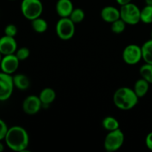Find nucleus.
I'll return each instance as SVG.
<instances>
[{
    "instance_id": "f257e3e1",
    "label": "nucleus",
    "mask_w": 152,
    "mask_h": 152,
    "mask_svg": "<svg viewBox=\"0 0 152 152\" xmlns=\"http://www.w3.org/2000/svg\"><path fill=\"white\" fill-rule=\"evenodd\" d=\"M4 140L7 146L11 150L23 152L29 145V135L23 127L15 126L9 128Z\"/></svg>"
},
{
    "instance_id": "f03ea898",
    "label": "nucleus",
    "mask_w": 152,
    "mask_h": 152,
    "mask_svg": "<svg viewBox=\"0 0 152 152\" xmlns=\"http://www.w3.org/2000/svg\"><path fill=\"white\" fill-rule=\"evenodd\" d=\"M113 100L117 108L128 111L137 105L139 97L133 89L128 87H121L114 92Z\"/></svg>"
},
{
    "instance_id": "7ed1b4c3",
    "label": "nucleus",
    "mask_w": 152,
    "mask_h": 152,
    "mask_svg": "<svg viewBox=\"0 0 152 152\" xmlns=\"http://www.w3.org/2000/svg\"><path fill=\"white\" fill-rule=\"evenodd\" d=\"M21 11L24 17L32 21L41 16L43 12V4L40 0H22Z\"/></svg>"
},
{
    "instance_id": "20e7f679",
    "label": "nucleus",
    "mask_w": 152,
    "mask_h": 152,
    "mask_svg": "<svg viewBox=\"0 0 152 152\" xmlns=\"http://www.w3.org/2000/svg\"><path fill=\"white\" fill-rule=\"evenodd\" d=\"M140 10L137 5L132 2L122 5L120 9V19H123L126 25H137L140 22Z\"/></svg>"
},
{
    "instance_id": "39448f33",
    "label": "nucleus",
    "mask_w": 152,
    "mask_h": 152,
    "mask_svg": "<svg viewBox=\"0 0 152 152\" xmlns=\"http://www.w3.org/2000/svg\"><path fill=\"white\" fill-rule=\"evenodd\" d=\"M124 140V133L120 129L108 132L104 140V148L108 152H114L123 146Z\"/></svg>"
},
{
    "instance_id": "423d86ee",
    "label": "nucleus",
    "mask_w": 152,
    "mask_h": 152,
    "mask_svg": "<svg viewBox=\"0 0 152 152\" xmlns=\"http://www.w3.org/2000/svg\"><path fill=\"white\" fill-rule=\"evenodd\" d=\"M56 34L60 39L68 41L75 34V24L69 17L60 18L56 25Z\"/></svg>"
},
{
    "instance_id": "0eeeda50",
    "label": "nucleus",
    "mask_w": 152,
    "mask_h": 152,
    "mask_svg": "<svg viewBox=\"0 0 152 152\" xmlns=\"http://www.w3.org/2000/svg\"><path fill=\"white\" fill-rule=\"evenodd\" d=\"M123 59L127 65H137L142 59V48L136 44L126 46L123 51Z\"/></svg>"
},
{
    "instance_id": "6e6552de",
    "label": "nucleus",
    "mask_w": 152,
    "mask_h": 152,
    "mask_svg": "<svg viewBox=\"0 0 152 152\" xmlns=\"http://www.w3.org/2000/svg\"><path fill=\"white\" fill-rule=\"evenodd\" d=\"M14 84L13 77L10 74L0 72V101H6L13 94Z\"/></svg>"
},
{
    "instance_id": "1a4fd4ad",
    "label": "nucleus",
    "mask_w": 152,
    "mask_h": 152,
    "mask_svg": "<svg viewBox=\"0 0 152 152\" xmlns=\"http://www.w3.org/2000/svg\"><path fill=\"white\" fill-rule=\"evenodd\" d=\"M42 107V103L39 97L34 95H30L24 99L22 102V109L25 114L34 115L37 114Z\"/></svg>"
},
{
    "instance_id": "9d476101",
    "label": "nucleus",
    "mask_w": 152,
    "mask_h": 152,
    "mask_svg": "<svg viewBox=\"0 0 152 152\" xmlns=\"http://www.w3.org/2000/svg\"><path fill=\"white\" fill-rule=\"evenodd\" d=\"M19 59L15 53L3 56L0 63V68L2 72L7 74H13L17 71L19 65Z\"/></svg>"
},
{
    "instance_id": "9b49d317",
    "label": "nucleus",
    "mask_w": 152,
    "mask_h": 152,
    "mask_svg": "<svg viewBox=\"0 0 152 152\" xmlns=\"http://www.w3.org/2000/svg\"><path fill=\"white\" fill-rule=\"evenodd\" d=\"M17 50V42L14 37L4 35L0 38V52L3 56L13 54Z\"/></svg>"
},
{
    "instance_id": "f8f14e48",
    "label": "nucleus",
    "mask_w": 152,
    "mask_h": 152,
    "mask_svg": "<svg viewBox=\"0 0 152 152\" xmlns=\"http://www.w3.org/2000/svg\"><path fill=\"white\" fill-rule=\"evenodd\" d=\"M100 16L104 22L111 24L120 19V12L114 6H105L101 10Z\"/></svg>"
},
{
    "instance_id": "ddd939ff",
    "label": "nucleus",
    "mask_w": 152,
    "mask_h": 152,
    "mask_svg": "<svg viewBox=\"0 0 152 152\" xmlns=\"http://www.w3.org/2000/svg\"><path fill=\"white\" fill-rule=\"evenodd\" d=\"M74 8L71 0H58L56 4V11L60 18L69 17Z\"/></svg>"
},
{
    "instance_id": "4468645a",
    "label": "nucleus",
    "mask_w": 152,
    "mask_h": 152,
    "mask_svg": "<svg viewBox=\"0 0 152 152\" xmlns=\"http://www.w3.org/2000/svg\"><path fill=\"white\" fill-rule=\"evenodd\" d=\"M39 97L42 103V106L50 105L56 99V92L51 88H45L41 91Z\"/></svg>"
},
{
    "instance_id": "2eb2a0df",
    "label": "nucleus",
    "mask_w": 152,
    "mask_h": 152,
    "mask_svg": "<svg viewBox=\"0 0 152 152\" xmlns=\"http://www.w3.org/2000/svg\"><path fill=\"white\" fill-rule=\"evenodd\" d=\"M14 87L21 91H25L29 88L31 81L25 74H17L13 77Z\"/></svg>"
},
{
    "instance_id": "dca6fc26",
    "label": "nucleus",
    "mask_w": 152,
    "mask_h": 152,
    "mask_svg": "<svg viewBox=\"0 0 152 152\" xmlns=\"http://www.w3.org/2000/svg\"><path fill=\"white\" fill-rule=\"evenodd\" d=\"M149 85L150 83H148L146 80L141 77L134 83L133 90L134 91L135 94L137 95L138 97H143L147 94L149 90Z\"/></svg>"
},
{
    "instance_id": "f3484780",
    "label": "nucleus",
    "mask_w": 152,
    "mask_h": 152,
    "mask_svg": "<svg viewBox=\"0 0 152 152\" xmlns=\"http://www.w3.org/2000/svg\"><path fill=\"white\" fill-rule=\"evenodd\" d=\"M142 59L145 63L152 64V39L143 43L142 46Z\"/></svg>"
},
{
    "instance_id": "a211bd4d",
    "label": "nucleus",
    "mask_w": 152,
    "mask_h": 152,
    "mask_svg": "<svg viewBox=\"0 0 152 152\" xmlns=\"http://www.w3.org/2000/svg\"><path fill=\"white\" fill-rule=\"evenodd\" d=\"M31 27L35 32L38 34H42L48 30V22L45 19L39 17L31 21Z\"/></svg>"
},
{
    "instance_id": "6ab92c4d",
    "label": "nucleus",
    "mask_w": 152,
    "mask_h": 152,
    "mask_svg": "<svg viewBox=\"0 0 152 152\" xmlns=\"http://www.w3.org/2000/svg\"><path fill=\"white\" fill-rule=\"evenodd\" d=\"M102 125L104 129H105L108 132H111V131H114L120 129V123H119V121L117 119L114 118V117H111V116L105 117L102 120Z\"/></svg>"
},
{
    "instance_id": "aec40b11",
    "label": "nucleus",
    "mask_w": 152,
    "mask_h": 152,
    "mask_svg": "<svg viewBox=\"0 0 152 152\" xmlns=\"http://www.w3.org/2000/svg\"><path fill=\"white\" fill-rule=\"evenodd\" d=\"M140 74L141 77L152 84V64L145 63L140 68Z\"/></svg>"
},
{
    "instance_id": "412c9836",
    "label": "nucleus",
    "mask_w": 152,
    "mask_h": 152,
    "mask_svg": "<svg viewBox=\"0 0 152 152\" xmlns=\"http://www.w3.org/2000/svg\"><path fill=\"white\" fill-rule=\"evenodd\" d=\"M140 22L144 24L152 23V5H145L140 10Z\"/></svg>"
},
{
    "instance_id": "4be33fe9",
    "label": "nucleus",
    "mask_w": 152,
    "mask_h": 152,
    "mask_svg": "<svg viewBox=\"0 0 152 152\" xmlns=\"http://www.w3.org/2000/svg\"><path fill=\"white\" fill-rule=\"evenodd\" d=\"M85 12L82 8L77 7V8H74L73 11L71 12L69 18L71 19L74 24L81 23L85 19Z\"/></svg>"
},
{
    "instance_id": "5701e85b",
    "label": "nucleus",
    "mask_w": 152,
    "mask_h": 152,
    "mask_svg": "<svg viewBox=\"0 0 152 152\" xmlns=\"http://www.w3.org/2000/svg\"><path fill=\"white\" fill-rule=\"evenodd\" d=\"M126 23L122 19H119L115 22H112L111 25V30L116 34H120L126 30Z\"/></svg>"
},
{
    "instance_id": "b1692460",
    "label": "nucleus",
    "mask_w": 152,
    "mask_h": 152,
    "mask_svg": "<svg viewBox=\"0 0 152 152\" xmlns=\"http://www.w3.org/2000/svg\"><path fill=\"white\" fill-rule=\"evenodd\" d=\"M30 53H31V52H30L29 48L26 47H22L17 49L15 54L17 56L18 59H19V61H23L29 57Z\"/></svg>"
},
{
    "instance_id": "393cba45",
    "label": "nucleus",
    "mask_w": 152,
    "mask_h": 152,
    "mask_svg": "<svg viewBox=\"0 0 152 152\" xmlns=\"http://www.w3.org/2000/svg\"><path fill=\"white\" fill-rule=\"evenodd\" d=\"M18 29L17 27L13 24H9L4 28V35L9 36V37H15L17 34Z\"/></svg>"
},
{
    "instance_id": "a878e982",
    "label": "nucleus",
    "mask_w": 152,
    "mask_h": 152,
    "mask_svg": "<svg viewBox=\"0 0 152 152\" xmlns=\"http://www.w3.org/2000/svg\"><path fill=\"white\" fill-rule=\"evenodd\" d=\"M7 130H8V128H7L5 122L1 120V119H0V140H4Z\"/></svg>"
},
{
    "instance_id": "bb28decb",
    "label": "nucleus",
    "mask_w": 152,
    "mask_h": 152,
    "mask_svg": "<svg viewBox=\"0 0 152 152\" xmlns=\"http://www.w3.org/2000/svg\"><path fill=\"white\" fill-rule=\"evenodd\" d=\"M145 145L149 150L152 151V132L148 133L145 137Z\"/></svg>"
},
{
    "instance_id": "cd10ccee",
    "label": "nucleus",
    "mask_w": 152,
    "mask_h": 152,
    "mask_svg": "<svg viewBox=\"0 0 152 152\" xmlns=\"http://www.w3.org/2000/svg\"><path fill=\"white\" fill-rule=\"evenodd\" d=\"M116 1H117L120 6H122L132 2V0H116Z\"/></svg>"
},
{
    "instance_id": "c85d7f7f",
    "label": "nucleus",
    "mask_w": 152,
    "mask_h": 152,
    "mask_svg": "<svg viewBox=\"0 0 152 152\" xmlns=\"http://www.w3.org/2000/svg\"><path fill=\"white\" fill-rule=\"evenodd\" d=\"M146 5H152V0H145Z\"/></svg>"
},
{
    "instance_id": "c756f323",
    "label": "nucleus",
    "mask_w": 152,
    "mask_h": 152,
    "mask_svg": "<svg viewBox=\"0 0 152 152\" xmlns=\"http://www.w3.org/2000/svg\"><path fill=\"white\" fill-rule=\"evenodd\" d=\"M4 151V145L0 142V152Z\"/></svg>"
},
{
    "instance_id": "7c9ffc66",
    "label": "nucleus",
    "mask_w": 152,
    "mask_h": 152,
    "mask_svg": "<svg viewBox=\"0 0 152 152\" xmlns=\"http://www.w3.org/2000/svg\"><path fill=\"white\" fill-rule=\"evenodd\" d=\"M2 57H3V55L1 54V53L0 52V63H1V59H2Z\"/></svg>"
},
{
    "instance_id": "2f4dec72",
    "label": "nucleus",
    "mask_w": 152,
    "mask_h": 152,
    "mask_svg": "<svg viewBox=\"0 0 152 152\" xmlns=\"http://www.w3.org/2000/svg\"><path fill=\"white\" fill-rule=\"evenodd\" d=\"M151 39H152V31H151Z\"/></svg>"
},
{
    "instance_id": "473e14b6",
    "label": "nucleus",
    "mask_w": 152,
    "mask_h": 152,
    "mask_svg": "<svg viewBox=\"0 0 152 152\" xmlns=\"http://www.w3.org/2000/svg\"><path fill=\"white\" fill-rule=\"evenodd\" d=\"M10 1H15V0H10Z\"/></svg>"
}]
</instances>
